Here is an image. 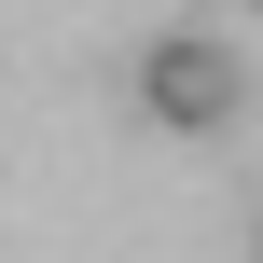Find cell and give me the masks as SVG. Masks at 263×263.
<instances>
[{
    "label": "cell",
    "mask_w": 263,
    "mask_h": 263,
    "mask_svg": "<svg viewBox=\"0 0 263 263\" xmlns=\"http://www.w3.org/2000/svg\"><path fill=\"white\" fill-rule=\"evenodd\" d=\"M250 14H263V0H250Z\"/></svg>",
    "instance_id": "7a4b0ae2"
},
{
    "label": "cell",
    "mask_w": 263,
    "mask_h": 263,
    "mask_svg": "<svg viewBox=\"0 0 263 263\" xmlns=\"http://www.w3.org/2000/svg\"><path fill=\"white\" fill-rule=\"evenodd\" d=\"M236 55L208 42V28H166V42H139V111L153 125H180V139H208V125H236Z\"/></svg>",
    "instance_id": "6da1fadb"
}]
</instances>
